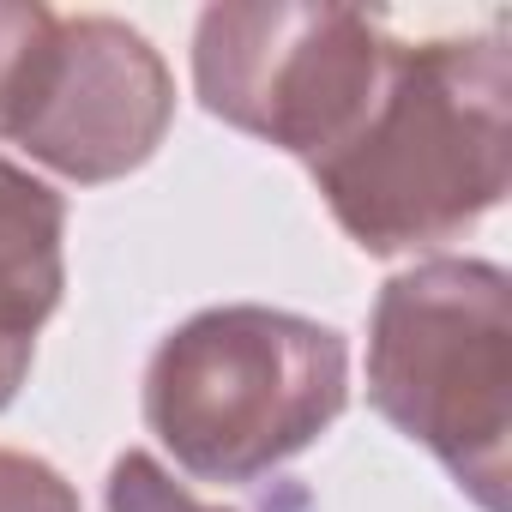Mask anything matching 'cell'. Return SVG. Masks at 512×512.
Instances as JSON below:
<instances>
[{
	"mask_svg": "<svg viewBox=\"0 0 512 512\" xmlns=\"http://www.w3.org/2000/svg\"><path fill=\"white\" fill-rule=\"evenodd\" d=\"M392 49L356 7L223 0L193 25V91L223 127L320 163L374 103Z\"/></svg>",
	"mask_w": 512,
	"mask_h": 512,
	"instance_id": "obj_5",
	"label": "cell"
},
{
	"mask_svg": "<svg viewBox=\"0 0 512 512\" xmlns=\"http://www.w3.org/2000/svg\"><path fill=\"white\" fill-rule=\"evenodd\" d=\"M0 512H85L79 488L37 452L0 446Z\"/></svg>",
	"mask_w": 512,
	"mask_h": 512,
	"instance_id": "obj_8",
	"label": "cell"
},
{
	"mask_svg": "<svg viewBox=\"0 0 512 512\" xmlns=\"http://www.w3.org/2000/svg\"><path fill=\"white\" fill-rule=\"evenodd\" d=\"M175 121L163 55L109 13L0 0V139L73 187L145 169Z\"/></svg>",
	"mask_w": 512,
	"mask_h": 512,
	"instance_id": "obj_4",
	"label": "cell"
},
{
	"mask_svg": "<svg viewBox=\"0 0 512 512\" xmlns=\"http://www.w3.org/2000/svg\"><path fill=\"white\" fill-rule=\"evenodd\" d=\"M308 175L338 229L380 260L476 229L512 187L506 31L398 43L350 139L308 163Z\"/></svg>",
	"mask_w": 512,
	"mask_h": 512,
	"instance_id": "obj_1",
	"label": "cell"
},
{
	"mask_svg": "<svg viewBox=\"0 0 512 512\" xmlns=\"http://www.w3.org/2000/svg\"><path fill=\"white\" fill-rule=\"evenodd\" d=\"M67 290V199L0 157V410L31 380L37 332Z\"/></svg>",
	"mask_w": 512,
	"mask_h": 512,
	"instance_id": "obj_6",
	"label": "cell"
},
{
	"mask_svg": "<svg viewBox=\"0 0 512 512\" xmlns=\"http://www.w3.org/2000/svg\"><path fill=\"white\" fill-rule=\"evenodd\" d=\"M350 404V344L266 302L181 320L145 368V428L199 482H260L302 458Z\"/></svg>",
	"mask_w": 512,
	"mask_h": 512,
	"instance_id": "obj_2",
	"label": "cell"
},
{
	"mask_svg": "<svg viewBox=\"0 0 512 512\" xmlns=\"http://www.w3.org/2000/svg\"><path fill=\"white\" fill-rule=\"evenodd\" d=\"M368 404L428 446L482 512H506L512 278L458 253L392 272L368 320Z\"/></svg>",
	"mask_w": 512,
	"mask_h": 512,
	"instance_id": "obj_3",
	"label": "cell"
},
{
	"mask_svg": "<svg viewBox=\"0 0 512 512\" xmlns=\"http://www.w3.org/2000/svg\"><path fill=\"white\" fill-rule=\"evenodd\" d=\"M103 512H223L193 500L151 452H121L109 464V488H103Z\"/></svg>",
	"mask_w": 512,
	"mask_h": 512,
	"instance_id": "obj_7",
	"label": "cell"
}]
</instances>
